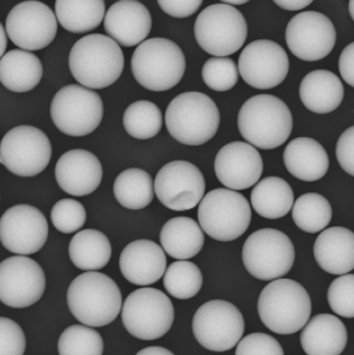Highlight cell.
Wrapping results in <instances>:
<instances>
[{"instance_id":"cell-1","label":"cell","mask_w":354,"mask_h":355,"mask_svg":"<svg viewBox=\"0 0 354 355\" xmlns=\"http://www.w3.org/2000/svg\"><path fill=\"white\" fill-rule=\"evenodd\" d=\"M67 305L81 324L99 328L117 318L123 306L121 289L105 273H81L67 289Z\"/></svg>"},{"instance_id":"cell-2","label":"cell","mask_w":354,"mask_h":355,"mask_svg":"<svg viewBox=\"0 0 354 355\" xmlns=\"http://www.w3.org/2000/svg\"><path fill=\"white\" fill-rule=\"evenodd\" d=\"M125 55L115 40L90 35L76 42L69 53V69L76 81L91 89L110 87L119 79Z\"/></svg>"},{"instance_id":"cell-3","label":"cell","mask_w":354,"mask_h":355,"mask_svg":"<svg viewBox=\"0 0 354 355\" xmlns=\"http://www.w3.org/2000/svg\"><path fill=\"white\" fill-rule=\"evenodd\" d=\"M237 127L242 137L252 146L271 150L289 139L293 130V115L281 99L262 94L242 105Z\"/></svg>"},{"instance_id":"cell-4","label":"cell","mask_w":354,"mask_h":355,"mask_svg":"<svg viewBox=\"0 0 354 355\" xmlns=\"http://www.w3.org/2000/svg\"><path fill=\"white\" fill-rule=\"evenodd\" d=\"M258 312L266 328L277 334H294L309 322L311 297L300 283L277 279L262 291Z\"/></svg>"},{"instance_id":"cell-5","label":"cell","mask_w":354,"mask_h":355,"mask_svg":"<svg viewBox=\"0 0 354 355\" xmlns=\"http://www.w3.org/2000/svg\"><path fill=\"white\" fill-rule=\"evenodd\" d=\"M165 123L168 132L176 141L187 146H200L215 137L221 114L209 96L185 92L168 105Z\"/></svg>"},{"instance_id":"cell-6","label":"cell","mask_w":354,"mask_h":355,"mask_svg":"<svg viewBox=\"0 0 354 355\" xmlns=\"http://www.w3.org/2000/svg\"><path fill=\"white\" fill-rule=\"evenodd\" d=\"M181 48L163 37L144 41L134 51L131 71L137 83L151 92H166L179 85L185 73Z\"/></svg>"},{"instance_id":"cell-7","label":"cell","mask_w":354,"mask_h":355,"mask_svg":"<svg viewBox=\"0 0 354 355\" xmlns=\"http://www.w3.org/2000/svg\"><path fill=\"white\" fill-rule=\"evenodd\" d=\"M194 33L198 45L205 53L228 57L243 47L248 35L247 21L233 6L216 3L200 12Z\"/></svg>"},{"instance_id":"cell-8","label":"cell","mask_w":354,"mask_h":355,"mask_svg":"<svg viewBox=\"0 0 354 355\" xmlns=\"http://www.w3.org/2000/svg\"><path fill=\"white\" fill-rule=\"evenodd\" d=\"M251 218V207L247 199L233 189L209 191L198 209L202 230L218 241H232L241 237L249 228Z\"/></svg>"},{"instance_id":"cell-9","label":"cell","mask_w":354,"mask_h":355,"mask_svg":"<svg viewBox=\"0 0 354 355\" xmlns=\"http://www.w3.org/2000/svg\"><path fill=\"white\" fill-rule=\"evenodd\" d=\"M121 320L126 330L137 340H159L173 327L175 309L162 291L144 287L127 297Z\"/></svg>"},{"instance_id":"cell-10","label":"cell","mask_w":354,"mask_h":355,"mask_svg":"<svg viewBox=\"0 0 354 355\" xmlns=\"http://www.w3.org/2000/svg\"><path fill=\"white\" fill-rule=\"evenodd\" d=\"M50 116L64 135L87 137L103 121V99L89 87L66 85L56 93L50 105Z\"/></svg>"},{"instance_id":"cell-11","label":"cell","mask_w":354,"mask_h":355,"mask_svg":"<svg viewBox=\"0 0 354 355\" xmlns=\"http://www.w3.org/2000/svg\"><path fill=\"white\" fill-rule=\"evenodd\" d=\"M242 257L252 277L262 281L277 280L293 268L295 247L282 231L260 229L246 239Z\"/></svg>"},{"instance_id":"cell-12","label":"cell","mask_w":354,"mask_h":355,"mask_svg":"<svg viewBox=\"0 0 354 355\" xmlns=\"http://www.w3.org/2000/svg\"><path fill=\"white\" fill-rule=\"evenodd\" d=\"M245 320L235 305L225 300H211L202 304L193 318V333L207 350L225 352L242 340Z\"/></svg>"},{"instance_id":"cell-13","label":"cell","mask_w":354,"mask_h":355,"mask_svg":"<svg viewBox=\"0 0 354 355\" xmlns=\"http://www.w3.org/2000/svg\"><path fill=\"white\" fill-rule=\"evenodd\" d=\"M51 155L47 135L32 125L13 128L0 144V162L19 177H35L45 171Z\"/></svg>"},{"instance_id":"cell-14","label":"cell","mask_w":354,"mask_h":355,"mask_svg":"<svg viewBox=\"0 0 354 355\" xmlns=\"http://www.w3.org/2000/svg\"><path fill=\"white\" fill-rule=\"evenodd\" d=\"M6 31L14 45L24 51H41L53 43L58 31L57 15L47 5L27 0L8 14Z\"/></svg>"},{"instance_id":"cell-15","label":"cell","mask_w":354,"mask_h":355,"mask_svg":"<svg viewBox=\"0 0 354 355\" xmlns=\"http://www.w3.org/2000/svg\"><path fill=\"white\" fill-rule=\"evenodd\" d=\"M155 191L160 202L167 209L189 211L205 196V177L196 165L180 159L173 161L157 173Z\"/></svg>"},{"instance_id":"cell-16","label":"cell","mask_w":354,"mask_h":355,"mask_svg":"<svg viewBox=\"0 0 354 355\" xmlns=\"http://www.w3.org/2000/svg\"><path fill=\"white\" fill-rule=\"evenodd\" d=\"M336 39V30L331 19L319 12H301L294 16L286 27L287 47L302 61L325 59L333 51Z\"/></svg>"},{"instance_id":"cell-17","label":"cell","mask_w":354,"mask_h":355,"mask_svg":"<svg viewBox=\"0 0 354 355\" xmlns=\"http://www.w3.org/2000/svg\"><path fill=\"white\" fill-rule=\"evenodd\" d=\"M45 288V273L30 257L15 255L0 264V300L7 306L29 308L42 298Z\"/></svg>"},{"instance_id":"cell-18","label":"cell","mask_w":354,"mask_h":355,"mask_svg":"<svg viewBox=\"0 0 354 355\" xmlns=\"http://www.w3.org/2000/svg\"><path fill=\"white\" fill-rule=\"evenodd\" d=\"M289 61L282 46L269 40L251 42L242 51L239 71L244 81L258 89H271L287 77Z\"/></svg>"},{"instance_id":"cell-19","label":"cell","mask_w":354,"mask_h":355,"mask_svg":"<svg viewBox=\"0 0 354 355\" xmlns=\"http://www.w3.org/2000/svg\"><path fill=\"white\" fill-rule=\"evenodd\" d=\"M48 223L43 213L29 205H14L0 219V241L14 254H35L48 239Z\"/></svg>"},{"instance_id":"cell-20","label":"cell","mask_w":354,"mask_h":355,"mask_svg":"<svg viewBox=\"0 0 354 355\" xmlns=\"http://www.w3.org/2000/svg\"><path fill=\"white\" fill-rule=\"evenodd\" d=\"M214 167L221 184L233 191H243L259 182L263 161L251 144L232 141L218 151Z\"/></svg>"},{"instance_id":"cell-21","label":"cell","mask_w":354,"mask_h":355,"mask_svg":"<svg viewBox=\"0 0 354 355\" xmlns=\"http://www.w3.org/2000/svg\"><path fill=\"white\" fill-rule=\"evenodd\" d=\"M55 175L60 189L65 193L76 197L87 196L101 183L103 166L90 151L73 149L58 159Z\"/></svg>"},{"instance_id":"cell-22","label":"cell","mask_w":354,"mask_h":355,"mask_svg":"<svg viewBox=\"0 0 354 355\" xmlns=\"http://www.w3.org/2000/svg\"><path fill=\"white\" fill-rule=\"evenodd\" d=\"M165 251L149 241L139 239L125 247L119 257V268L128 282L137 286H149L165 275Z\"/></svg>"},{"instance_id":"cell-23","label":"cell","mask_w":354,"mask_h":355,"mask_svg":"<svg viewBox=\"0 0 354 355\" xmlns=\"http://www.w3.org/2000/svg\"><path fill=\"white\" fill-rule=\"evenodd\" d=\"M151 27V14L137 0H119L109 8L105 16L106 32L125 47L143 43Z\"/></svg>"},{"instance_id":"cell-24","label":"cell","mask_w":354,"mask_h":355,"mask_svg":"<svg viewBox=\"0 0 354 355\" xmlns=\"http://www.w3.org/2000/svg\"><path fill=\"white\" fill-rule=\"evenodd\" d=\"M314 257L320 268L343 276L354 269V233L344 227L326 229L316 239Z\"/></svg>"},{"instance_id":"cell-25","label":"cell","mask_w":354,"mask_h":355,"mask_svg":"<svg viewBox=\"0 0 354 355\" xmlns=\"http://www.w3.org/2000/svg\"><path fill=\"white\" fill-rule=\"evenodd\" d=\"M300 343L307 355H341L347 346V329L334 315H316L302 330Z\"/></svg>"},{"instance_id":"cell-26","label":"cell","mask_w":354,"mask_h":355,"mask_svg":"<svg viewBox=\"0 0 354 355\" xmlns=\"http://www.w3.org/2000/svg\"><path fill=\"white\" fill-rule=\"evenodd\" d=\"M284 164L291 175L305 182L325 177L330 161L321 144L310 137H297L287 144L283 155Z\"/></svg>"},{"instance_id":"cell-27","label":"cell","mask_w":354,"mask_h":355,"mask_svg":"<svg viewBox=\"0 0 354 355\" xmlns=\"http://www.w3.org/2000/svg\"><path fill=\"white\" fill-rule=\"evenodd\" d=\"M300 99L309 111L328 114L341 105L345 95L343 83L335 73L317 69L307 73L299 87Z\"/></svg>"},{"instance_id":"cell-28","label":"cell","mask_w":354,"mask_h":355,"mask_svg":"<svg viewBox=\"0 0 354 355\" xmlns=\"http://www.w3.org/2000/svg\"><path fill=\"white\" fill-rule=\"evenodd\" d=\"M43 77L42 62L35 53L13 49L0 60V81L14 93H27L35 89Z\"/></svg>"},{"instance_id":"cell-29","label":"cell","mask_w":354,"mask_h":355,"mask_svg":"<svg viewBox=\"0 0 354 355\" xmlns=\"http://www.w3.org/2000/svg\"><path fill=\"white\" fill-rule=\"evenodd\" d=\"M201 225L189 217L169 219L161 230L162 248L176 260L185 261L196 257L205 245Z\"/></svg>"},{"instance_id":"cell-30","label":"cell","mask_w":354,"mask_h":355,"mask_svg":"<svg viewBox=\"0 0 354 355\" xmlns=\"http://www.w3.org/2000/svg\"><path fill=\"white\" fill-rule=\"evenodd\" d=\"M293 189L278 177L264 178L251 191V205L260 216L267 219L282 218L294 207Z\"/></svg>"},{"instance_id":"cell-31","label":"cell","mask_w":354,"mask_h":355,"mask_svg":"<svg viewBox=\"0 0 354 355\" xmlns=\"http://www.w3.org/2000/svg\"><path fill=\"white\" fill-rule=\"evenodd\" d=\"M69 253L77 268L85 271L100 270L111 260V243L103 232L87 229L71 239Z\"/></svg>"},{"instance_id":"cell-32","label":"cell","mask_w":354,"mask_h":355,"mask_svg":"<svg viewBox=\"0 0 354 355\" xmlns=\"http://www.w3.org/2000/svg\"><path fill=\"white\" fill-rule=\"evenodd\" d=\"M60 25L75 35L99 27L106 16L105 0H56Z\"/></svg>"},{"instance_id":"cell-33","label":"cell","mask_w":354,"mask_h":355,"mask_svg":"<svg viewBox=\"0 0 354 355\" xmlns=\"http://www.w3.org/2000/svg\"><path fill=\"white\" fill-rule=\"evenodd\" d=\"M155 183L147 171L129 168L119 173L113 185L114 197L128 209L147 207L155 198Z\"/></svg>"},{"instance_id":"cell-34","label":"cell","mask_w":354,"mask_h":355,"mask_svg":"<svg viewBox=\"0 0 354 355\" xmlns=\"http://www.w3.org/2000/svg\"><path fill=\"white\" fill-rule=\"evenodd\" d=\"M292 216L300 230L314 234L327 228L331 223V205L320 193H305L294 203Z\"/></svg>"},{"instance_id":"cell-35","label":"cell","mask_w":354,"mask_h":355,"mask_svg":"<svg viewBox=\"0 0 354 355\" xmlns=\"http://www.w3.org/2000/svg\"><path fill=\"white\" fill-rule=\"evenodd\" d=\"M124 127L130 137L137 139H149L158 135L163 125L160 107L148 101L131 103L124 113Z\"/></svg>"},{"instance_id":"cell-36","label":"cell","mask_w":354,"mask_h":355,"mask_svg":"<svg viewBox=\"0 0 354 355\" xmlns=\"http://www.w3.org/2000/svg\"><path fill=\"white\" fill-rule=\"evenodd\" d=\"M201 270L189 261L174 262L164 275L163 284L168 294L180 300L193 298L202 287Z\"/></svg>"},{"instance_id":"cell-37","label":"cell","mask_w":354,"mask_h":355,"mask_svg":"<svg viewBox=\"0 0 354 355\" xmlns=\"http://www.w3.org/2000/svg\"><path fill=\"white\" fill-rule=\"evenodd\" d=\"M103 340L91 327L74 324L60 335L59 355H103Z\"/></svg>"},{"instance_id":"cell-38","label":"cell","mask_w":354,"mask_h":355,"mask_svg":"<svg viewBox=\"0 0 354 355\" xmlns=\"http://www.w3.org/2000/svg\"><path fill=\"white\" fill-rule=\"evenodd\" d=\"M202 79L215 92H227L239 81V71L235 62L229 58H211L202 67Z\"/></svg>"},{"instance_id":"cell-39","label":"cell","mask_w":354,"mask_h":355,"mask_svg":"<svg viewBox=\"0 0 354 355\" xmlns=\"http://www.w3.org/2000/svg\"><path fill=\"white\" fill-rule=\"evenodd\" d=\"M50 219L59 232L71 234L77 232L87 220V211L83 205L74 199H62L53 205Z\"/></svg>"},{"instance_id":"cell-40","label":"cell","mask_w":354,"mask_h":355,"mask_svg":"<svg viewBox=\"0 0 354 355\" xmlns=\"http://www.w3.org/2000/svg\"><path fill=\"white\" fill-rule=\"evenodd\" d=\"M328 302L335 314L354 318V275H343L331 283Z\"/></svg>"},{"instance_id":"cell-41","label":"cell","mask_w":354,"mask_h":355,"mask_svg":"<svg viewBox=\"0 0 354 355\" xmlns=\"http://www.w3.org/2000/svg\"><path fill=\"white\" fill-rule=\"evenodd\" d=\"M235 355H284L280 343L265 333H252L237 345Z\"/></svg>"},{"instance_id":"cell-42","label":"cell","mask_w":354,"mask_h":355,"mask_svg":"<svg viewBox=\"0 0 354 355\" xmlns=\"http://www.w3.org/2000/svg\"><path fill=\"white\" fill-rule=\"evenodd\" d=\"M26 336L23 329L7 317L0 318V355H24Z\"/></svg>"},{"instance_id":"cell-43","label":"cell","mask_w":354,"mask_h":355,"mask_svg":"<svg viewBox=\"0 0 354 355\" xmlns=\"http://www.w3.org/2000/svg\"><path fill=\"white\" fill-rule=\"evenodd\" d=\"M336 157L342 168L354 177V125L339 137L336 144Z\"/></svg>"},{"instance_id":"cell-44","label":"cell","mask_w":354,"mask_h":355,"mask_svg":"<svg viewBox=\"0 0 354 355\" xmlns=\"http://www.w3.org/2000/svg\"><path fill=\"white\" fill-rule=\"evenodd\" d=\"M203 0H158L160 8L175 19H187L201 7Z\"/></svg>"},{"instance_id":"cell-45","label":"cell","mask_w":354,"mask_h":355,"mask_svg":"<svg viewBox=\"0 0 354 355\" xmlns=\"http://www.w3.org/2000/svg\"><path fill=\"white\" fill-rule=\"evenodd\" d=\"M339 67V73L345 83L354 87V42L342 51Z\"/></svg>"},{"instance_id":"cell-46","label":"cell","mask_w":354,"mask_h":355,"mask_svg":"<svg viewBox=\"0 0 354 355\" xmlns=\"http://www.w3.org/2000/svg\"><path fill=\"white\" fill-rule=\"evenodd\" d=\"M273 3L286 11H299L309 7L314 0H273Z\"/></svg>"},{"instance_id":"cell-47","label":"cell","mask_w":354,"mask_h":355,"mask_svg":"<svg viewBox=\"0 0 354 355\" xmlns=\"http://www.w3.org/2000/svg\"><path fill=\"white\" fill-rule=\"evenodd\" d=\"M135 355H175L171 351L163 347H147L139 351Z\"/></svg>"},{"instance_id":"cell-48","label":"cell","mask_w":354,"mask_h":355,"mask_svg":"<svg viewBox=\"0 0 354 355\" xmlns=\"http://www.w3.org/2000/svg\"><path fill=\"white\" fill-rule=\"evenodd\" d=\"M0 29H1V51H0V53H1V57H3L6 48H7V37H6L3 25L0 26Z\"/></svg>"},{"instance_id":"cell-49","label":"cell","mask_w":354,"mask_h":355,"mask_svg":"<svg viewBox=\"0 0 354 355\" xmlns=\"http://www.w3.org/2000/svg\"><path fill=\"white\" fill-rule=\"evenodd\" d=\"M227 5L241 6L249 3L250 0H221Z\"/></svg>"},{"instance_id":"cell-50","label":"cell","mask_w":354,"mask_h":355,"mask_svg":"<svg viewBox=\"0 0 354 355\" xmlns=\"http://www.w3.org/2000/svg\"><path fill=\"white\" fill-rule=\"evenodd\" d=\"M349 13L354 21V0H349Z\"/></svg>"}]
</instances>
